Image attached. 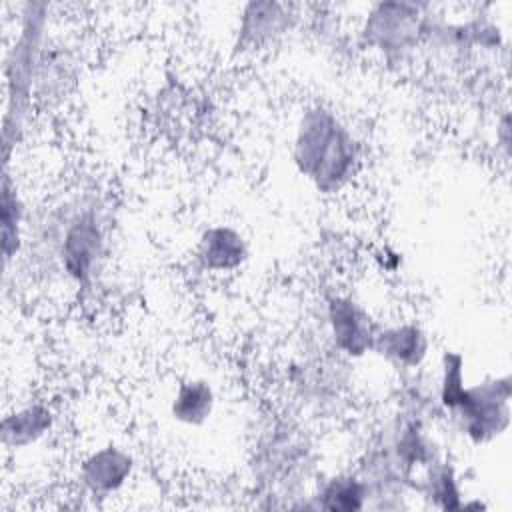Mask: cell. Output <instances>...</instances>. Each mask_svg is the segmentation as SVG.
Instances as JSON below:
<instances>
[{"mask_svg":"<svg viewBox=\"0 0 512 512\" xmlns=\"http://www.w3.org/2000/svg\"><path fill=\"white\" fill-rule=\"evenodd\" d=\"M42 272L72 288H88L102 272L110 248V220L100 198L74 194L60 200L38 230L26 236Z\"/></svg>","mask_w":512,"mask_h":512,"instance_id":"obj_1","label":"cell"},{"mask_svg":"<svg viewBox=\"0 0 512 512\" xmlns=\"http://www.w3.org/2000/svg\"><path fill=\"white\" fill-rule=\"evenodd\" d=\"M296 172L324 196L348 188L360 170V142L350 124L324 104L308 106L296 126L290 148Z\"/></svg>","mask_w":512,"mask_h":512,"instance_id":"obj_2","label":"cell"},{"mask_svg":"<svg viewBox=\"0 0 512 512\" xmlns=\"http://www.w3.org/2000/svg\"><path fill=\"white\" fill-rule=\"evenodd\" d=\"M50 8L44 2H26L20 8L18 32L4 58V158L20 140L34 106L36 82L48 44Z\"/></svg>","mask_w":512,"mask_h":512,"instance_id":"obj_3","label":"cell"},{"mask_svg":"<svg viewBox=\"0 0 512 512\" xmlns=\"http://www.w3.org/2000/svg\"><path fill=\"white\" fill-rule=\"evenodd\" d=\"M428 4L386 0L368 6L362 24V42L384 60L402 62L426 40Z\"/></svg>","mask_w":512,"mask_h":512,"instance_id":"obj_4","label":"cell"},{"mask_svg":"<svg viewBox=\"0 0 512 512\" xmlns=\"http://www.w3.org/2000/svg\"><path fill=\"white\" fill-rule=\"evenodd\" d=\"M510 398L512 380L508 374L486 376L466 386L460 406L448 418L472 446H488L510 428Z\"/></svg>","mask_w":512,"mask_h":512,"instance_id":"obj_5","label":"cell"},{"mask_svg":"<svg viewBox=\"0 0 512 512\" xmlns=\"http://www.w3.org/2000/svg\"><path fill=\"white\" fill-rule=\"evenodd\" d=\"M324 328L336 354L358 360L370 354L378 322L352 294L334 290L324 298Z\"/></svg>","mask_w":512,"mask_h":512,"instance_id":"obj_6","label":"cell"},{"mask_svg":"<svg viewBox=\"0 0 512 512\" xmlns=\"http://www.w3.org/2000/svg\"><path fill=\"white\" fill-rule=\"evenodd\" d=\"M134 454L116 442L100 444L88 450L78 464V482L94 498H110L126 488L134 478Z\"/></svg>","mask_w":512,"mask_h":512,"instance_id":"obj_7","label":"cell"},{"mask_svg":"<svg viewBox=\"0 0 512 512\" xmlns=\"http://www.w3.org/2000/svg\"><path fill=\"white\" fill-rule=\"evenodd\" d=\"M432 350L426 328L416 320H398L392 324H378L370 354L402 372L420 370Z\"/></svg>","mask_w":512,"mask_h":512,"instance_id":"obj_8","label":"cell"},{"mask_svg":"<svg viewBox=\"0 0 512 512\" xmlns=\"http://www.w3.org/2000/svg\"><path fill=\"white\" fill-rule=\"evenodd\" d=\"M296 20V10L292 4L264 0L246 2L238 12L236 28V48L238 50H258L278 38H282Z\"/></svg>","mask_w":512,"mask_h":512,"instance_id":"obj_9","label":"cell"},{"mask_svg":"<svg viewBox=\"0 0 512 512\" xmlns=\"http://www.w3.org/2000/svg\"><path fill=\"white\" fill-rule=\"evenodd\" d=\"M194 260L208 274H234L250 260V244L236 226L212 224L198 234Z\"/></svg>","mask_w":512,"mask_h":512,"instance_id":"obj_10","label":"cell"},{"mask_svg":"<svg viewBox=\"0 0 512 512\" xmlns=\"http://www.w3.org/2000/svg\"><path fill=\"white\" fill-rule=\"evenodd\" d=\"M56 426V412L50 402L28 400L2 416L0 440L6 452H22L40 444Z\"/></svg>","mask_w":512,"mask_h":512,"instance_id":"obj_11","label":"cell"},{"mask_svg":"<svg viewBox=\"0 0 512 512\" xmlns=\"http://www.w3.org/2000/svg\"><path fill=\"white\" fill-rule=\"evenodd\" d=\"M218 406V394L214 384L204 376L182 378L168 402L170 418L184 428L206 426Z\"/></svg>","mask_w":512,"mask_h":512,"instance_id":"obj_12","label":"cell"},{"mask_svg":"<svg viewBox=\"0 0 512 512\" xmlns=\"http://www.w3.org/2000/svg\"><path fill=\"white\" fill-rule=\"evenodd\" d=\"M310 508L326 512H360L370 504V492L358 470H342L318 480L308 496Z\"/></svg>","mask_w":512,"mask_h":512,"instance_id":"obj_13","label":"cell"},{"mask_svg":"<svg viewBox=\"0 0 512 512\" xmlns=\"http://www.w3.org/2000/svg\"><path fill=\"white\" fill-rule=\"evenodd\" d=\"M414 490L438 510H462L464 490L460 476L456 466L444 456L420 472Z\"/></svg>","mask_w":512,"mask_h":512,"instance_id":"obj_14","label":"cell"},{"mask_svg":"<svg viewBox=\"0 0 512 512\" xmlns=\"http://www.w3.org/2000/svg\"><path fill=\"white\" fill-rule=\"evenodd\" d=\"M0 226H2V260L8 266L12 260L22 256L28 230L26 204L20 198L16 184L10 174L2 176V204H0Z\"/></svg>","mask_w":512,"mask_h":512,"instance_id":"obj_15","label":"cell"},{"mask_svg":"<svg viewBox=\"0 0 512 512\" xmlns=\"http://www.w3.org/2000/svg\"><path fill=\"white\" fill-rule=\"evenodd\" d=\"M466 360L458 350H444L438 362V376L434 382V396L438 410L452 414L466 394Z\"/></svg>","mask_w":512,"mask_h":512,"instance_id":"obj_16","label":"cell"}]
</instances>
